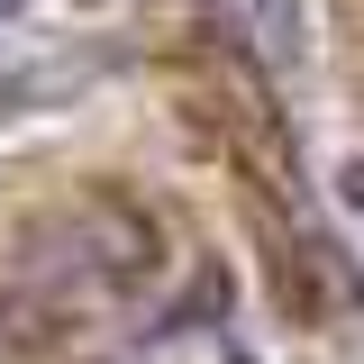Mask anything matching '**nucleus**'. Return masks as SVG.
<instances>
[{
	"label": "nucleus",
	"mask_w": 364,
	"mask_h": 364,
	"mask_svg": "<svg viewBox=\"0 0 364 364\" xmlns=\"http://www.w3.org/2000/svg\"><path fill=\"white\" fill-rule=\"evenodd\" d=\"M146 264H155V228L136 219L128 200H82V210H55V219L28 228L18 291L46 301V310H91V301L128 291Z\"/></svg>",
	"instance_id": "obj_1"
},
{
	"label": "nucleus",
	"mask_w": 364,
	"mask_h": 364,
	"mask_svg": "<svg viewBox=\"0 0 364 364\" xmlns=\"http://www.w3.org/2000/svg\"><path fill=\"white\" fill-rule=\"evenodd\" d=\"M210 18H219L255 64H273V73H291V64L310 55V18H301V0H210Z\"/></svg>",
	"instance_id": "obj_2"
}]
</instances>
